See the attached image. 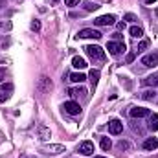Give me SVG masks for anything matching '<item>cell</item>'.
Here are the masks:
<instances>
[{"instance_id": "30", "label": "cell", "mask_w": 158, "mask_h": 158, "mask_svg": "<svg viewBox=\"0 0 158 158\" xmlns=\"http://www.w3.org/2000/svg\"><path fill=\"white\" fill-rule=\"evenodd\" d=\"M118 145H119V149H129V143H127V142H123V140L119 142Z\"/></svg>"}, {"instance_id": "12", "label": "cell", "mask_w": 158, "mask_h": 158, "mask_svg": "<svg viewBox=\"0 0 158 158\" xmlns=\"http://www.w3.org/2000/svg\"><path fill=\"white\" fill-rule=\"evenodd\" d=\"M46 151H48L50 155H61V153H64V147L59 145V143H55V145H48Z\"/></svg>"}, {"instance_id": "2", "label": "cell", "mask_w": 158, "mask_h": 158, "mask_svg": "<svg viewBox=\"0 0 158 158\" xmlns=\"http://www.w3.org/2000/svg\"><path fill=\"white\" fill-rule=\"evenodd\" d=\"M107 50H109L110 55H119L121 52H125V42L123 40L121 42H118V40H109L107 42Z\"/></svg>"}, {"instance_id": "9", "label": "cell", "mask_w": 158, "mask_h": 158, "mask_svg": "<svg viewBox=\"0 0 158 158\" xmlns=\"http://www.w3.org/2000/svg\"><path fill=\"white\" fill-rule=\"evenodd\" d=\"M123 131V123L119 119H110L109 121V132L110 134H119Z\"/></svg>"}, {"instance_id": "27", "label": "cell", "mask_w": 158, "mask_h": 158, "mask_svg": "<svg viewBox=\"0 0 158 158\" xmlns=\"http://www.w3.org/2000/svg\"><path fill=\"white\" fill-rule=\"evenodd\" d=\"M134 57H136V52L129 53V55H127V63H132V61H134Z\"/></svg>"}, {"instance_id": "5", "label": "cell", "mask_w": 158, "mask_h": 158, "mask_svg": "<svg viewBox=\"0 0 158 158\" xmlns=\"http://www.w3.org/2000/svg\"><path fill=\"white\" fill-rule=\"evenodd\" d=\"M63 109H64V112L70 114V116H77L79 112H81V107H79V103H76V101H66V103H63Z\"/></svg>"}, {"instance_id": "3", "label": "cell", "mask_w": 158, "mask_h": 158, "mask_svg": "<svg viewBox=\"0 0 158 158\" xmlns=\"http://www.w3.org/2000/svg\"><path fill=\"white\" fill-rule=\"evenodd\" d=\"M77 153H81L83 156H90V155H94V143H92L90 140L81 142V143L77 145Z\"/></svg>"}, {"instance_id": "10", "label": "cell", "mask_w": 158, "mask_h": 158, "mask_svg": "<svg viewBox=\"0 0 158 158\" xmlns=\"http://www.w3.org/2000/svg\"><path fill=\"white\" fill-rule=\"evenodd\" d=\"M52 88V81L46 77V76H42V77L39 79V86H37V90L39 92H48Z\"/></svg>"}, {"instance_id": "23", "label": "cell", "mask_w": 158, "mask_h": 158, "mask_svg": "<svg viewBox=\"0 0 158 158\" xmlns=\"http://www.w3.org/2000/svg\"><path fill=\"white\" fill-rule=\"evenodd\" d=\"M149 46V40H142L140 44H138V48H136V53H140V52H143L145 48Z\"/></svg>"}, {"instance_id": "7", "label": "cell", "mask_w": 158, "mask_h": 158, "mask_svg": "<svg viewBox=\"0 0 158 158\" xmlns=\"http://www.w3.org/2000/svg\"><path fill=\"white\" fill-rule=\"evenodd\" d=\"M142 64L143 66H149V68H155L158 66V53H149L142 59Z\"/></svg>"}, {"instance_id": "25", "label": "cell", "mask_w": 158, "mask_h": 158, "mask_svg": "<svg viewBox=\"0 0 158 158\" xmlns=\"http://www.w3.org/2000/svg\"><path fill=\"white\" fill-rule=\"evenodd\" d=\"M31 30H33V31H39L40 30V22L39 20H33V22H31Z\"/></svg>"}, {"instance_id": "13", "label": "cell", "mask_w": 158, "mask_h": 158, "mask_svg": "<svg viewBox=\"0 0 158 158\" xmlns=\"http://www.w3.org/2000/svg\"><path fill=\"white\" fill-rule=\"evenodd\" d=\"M72 64H74L76 68H79V70H83V68H86V61H85L83 57H79V55H76V57L72 59Z\"/></svg>"}, {"instance_id": "24", "label": "cell", "mask_w": 158, "mask_h": 158, "mask_svg": "<svg viewBox=\"0 0 158 158\" xmlns=\"http://www.w3.org/2000/svg\"><path fill=\"white\" fill-rule=\"evenodd\" d=\"M79 2H81V0H64V4H66L68 7H74V6H77Z\"/></svg>"}, {"instance_id": "18", "label": "cell", "mask_w": 158, "mask_h": 158, "mask_svg": "<svg viewBox=\"0 0 158 158\" xmlns=\"http://www.w3.org/2000/svg\"><path fill=\"white\" fill-rule=\"evenodd\" d=\"M149 129L151 131H156L158 129V114H151L149 116Z\"/></svg>"}, {"instance_id": "29", "label": "cell", "mask_w": 158, "mask_h": 158, "mask_svg": "<svg viewBox=\"0 0 158 158\" xmlns=\"http://www.w3.org/2000/svg\"><path fill=\"white\" fill-rule=\"evenodd\" d=\"M94 9H98L96 4H86V11H94Z\"/></svg>"}, {"instance_id": "17", "label": "cell", "mask_w": 158, "mask_h": 158, "mask_svg": "<svg viewBox=\"0 0 158 158\" xmlns=\"http://www.w3.org/2000/svg\"><path fill=\"white\" fill-rule=\"evenodd\" d=\"M129 31H131V35H132V37H136V39L143 37V30H142L140 26H132V28H131Z\"/></svg>"}, {"instance_id": "32", "label": "cell", "mask_w": 158, "mask_h": 158, "mask_svg": "<svg viewBox=\"0 0 158 158\" xmlns=\"http://www.w3.org/2000/svg\"><path fill=\"white\" fill-rule=\"evenodd\" d=\"M114 39L118 40V42H121V33H114Z\"/></svg>"}, {"instance_id": "31", "label": "cell", "mask_w": 158, "mask_h": 158, "mask_svg": "<svg viewBox=\"0 0 158 158\" xmlns=\"http://www.w3.org/2000/svg\"><path fill=\"white\" fill-rule=\"evenodd\" d=\"M4 77H6V68H0V83L4 81Z\"/></svg>"}, {"instance_id": "20", "label": "cell", "mask_w": 158, "mask_h": 158, "mask_svg": "<svg viewBox=\"0 0 158 158\" xmlns=\"http://www.w3.org/2000/svg\"><path fill=\"white\" fill-rule=\"evenodd\" d=\"M85 79H86V76H85V74H77V72L70 76V81H72V83H83Z\"/></svg>"}, {"instance_id": "16", "label": "cell", "mask_w": 158, "mask_h": 158, "mask_svg": "<svg viewBox=\"0 0 158 158\" xmlns=\"http://www.w3.org/2000/svg\"><path fill=\"white\" fill-rule=\"evenodd\" d=\"M68 94H70L72 98H77V96H83V94H86V90H85L83 86H77V88H70V90H68Z\"/></svg>"}, {"instance_id": "4", "label": "cell", "mask_w": 158, "mask_h": 158, "mask_svg": "<svg viewBox=\"0 0 158 158\" xmlns=\"http://www.w3.org/2000/svg\"><path fill=\"white\" fill-rule=\"evenodd\" d=\"M77 37H79V39H101V33H99L98 30L85 28V30H79Z\"/></svg>"}, {"instance_id": "33", "label": "cell", "mask_w": 158, "mask_h": 158, "mask_svg": "<svg viewBox=\"0 0 158 158\" xmlns=\"http://www.w3.org/2000/svg\"><path fill=\"white\" fill-rule=\"evenodd\" d=\"M118 30H125V22H119V24H118Z\"/></svg>"}, {"instance_id": "22", "label": "cell", "mask_w": 158, "mask_h": 158, "mask_svg": "<svg viewBox=\"0 0 158 158\" xmlns=\"http://www.w3.org/2000/svg\"><path fill=\"white\" fill-rule=\"evenodd\" d=\"M155 96H156V92H155V90H145V92L142 94V98H143V99H153Z\"/></svg>"}, {"instance_id": "11", "label": "cell", "mask_w": 158, "mask_h": 158, "mask_svg": "<svg viewBox=\"0 0 158 158\" xmlns=\"http://www.w3.org/2000/svg\"><path fill=\"white\" fill-rule=\"evenodd\" d=\"M158 147V140L153 136V138H147L145 142H143V149H147V151H155Z\"/></svg>"}, {"instance_id": "19", "label": "cell", "mask_w": 158, "mask_h": 158, "mask_svg": "<svg viewBox=\"0 0 158 158\" xmlns=\"http://www.w3.org/2000/svg\"><path fill=\"white\" fill-rule=\"evenodd\" d=\"M39 134H40V140H50L52 138V132L46 127H39Z\"/></svg>"}, {"instance_id": "28", "label": "cell", "mask_w": 158, "mask_h": 158, "mask_svg": "<svg viewBox=\"0 0 158 158\" xmlns=\"http://www.w3.org/2000/svg\"><path fill=\"white\" fill-rule=\"evenodd\" d=\"M7 98H9V94H4V92L0 90V103H4V101H6Z\"/></svg>"}, {"instance_id": "34", "label": "cell", "mask_w": 158, "mask_h": 158, "mask_svg": "<svg viewBox=\"0 0 158 158\" xmlns=\"http://www.w3.org/2000/svg\"><path fill=\"white\" fill-rule=\"evenodd\" d=\"M153 2H156V0H147V4H153Z\"/></svg>"}, {"instance_id": "15", "label": "cell", "mask_w": 158, "mask_h": 158, "mask_svg": "<svg viewBox=\"0 0 158 158\" xmlns=\"http://www.w3.org/2000/svg\"><path fill=\"white\" fill-rule=\"evenodd\" d=\"M145 86H156L158 85V76H149V77H145L142 81Z\"/></svg>"}, {"instance_id": "26", "label": "cell", "mask_w": 158, "mask_h": 158, "mask_svg": "<svg viewBox=\"0 0 158 158\" xmlns=\"http://www.w3.org/2000/svg\"><path fill=\"white\" fill-rule=\"evenodd\" d=\"M125 20H129V22H134V20H136V17H134L132 13H127V15H125Z\"/></svg>"}, {"instance_id": "1", "label": "cell", "mask_w": 158, "mask_h": 158, "mask_svg": "<svg viewBox=\"0 0 158 158\" xmlns=\"http://www.w3.org/2000/svg\"><path fill=\"white\" fill-rule=\"evenodd\" d=\"M85 52H86V55L92 61H105V50L99 48V46H96V44H88L85 48Z\"/></svg>"}, {"instance_id": "36", "label": "cell", "mask_w": 158, "mask_h": 158, "mask_svg": "<svg viewBox=\"0 0 158 158\" xmlns=\"http://www.w3.org/2000/svg\"><path fill=\"white\" fill-rule=\"evenodd\" d=\"M96 158H105V156H96Z\"/></svg>"}, {"instance_id": "35", "label": "cell", "mask_w": 158, "mask_h": 158, "mask_svg": "<svg viewBox=\"0 0 158 158\" xmlns=\"http://www.w3.org/2000/svg\"><path fill=\"white\" fill-rule=\"evenodd\" d=\"M26 158H35V156H26Z\"/></svg>"}, {"instance_id": "6", "label": "cell", "mask_w": 158, "mask_h": 158, "mask_svg": "<svg viewBox=\"0 0 158 158\" xmlns=\"http://www.w3.org/2000/svg\"><path fill=\"white\" fill-rule=\"evenodd\" d=\"M114 22H116V17L114 15H101V17H98L94 20L96 26H112Z\"/></svg>"}, {"instance_id": "14", "label": "cell", "mask_w": 158, "mask_h": 158, "mask_svg": "<svg viewBox=\"0 0 158 158\" xmlns=\"http://www.w3.org/2000/svg\"><path fill=\"white\" fill-rule=\"evenodd\" d=\"M99 76H101V74H99V70H90V76H88V77H90V83H92V88H96V86H98Z\"/></svg>"}, {"instance_id": "21", "label": "cell", "mask_w": 158, "mask_h": 158, "mask_svg": "<svg viewBox=\"0 0 158 158\" xmlns=\"http://www.w3.org/2000/svg\"><path fill=\"white\" fill-rule=\"evenodd\" d=\"M110 147H112L110 138H101V149H103V151H109Z\"/></svg>"}, {"instance_id": "8", "label": "cell", "mask_w": 158, "mask_h": 158, "mask_svg": "<svg viewBox=\"0 0 158 158\" xmlns=\"http://www.w3.org/2000/svg\"><path fill=\"white\" fill-rule=\"evenodd\" d=\"M131 116L132 118H145V116H151V112L145 107H132L131 109Z\"/></svg>"}]
</instances>
